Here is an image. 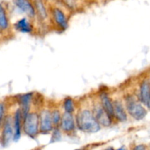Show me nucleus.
Instances as JSON below:
<instances>
[{"instance_id": "obj_15", "label": "nucleus", "mask_w": 150, "mask_h": 150, "mask_svg": "<svg viewBox=\"0 0 150 150\" xmlns=\"http://www.w3.org/2000/svg\"><path fill=\"white\" fill-rule=\"evenodd\" d=\"M15 28L18 32L23 33H31L33 30V26L29 20L26 18L20 19L15 23Z\"/></svg>"}, {"instance_id": "obj_12", "label": "nucleus", "mask_w": 150, "mask_h": 150, "mask_svg": "<svg viewBox=\"0 0 150 150\" xmlns=\"http://www.w3.org/2000/svg\"><path fill=\"white\" fill-rule=\"evenodd\" d=\"M32 93H27L22 95L19 97V104L21 105V111L22 117L23 118L26 117L29 111V108H30V104L32 102Z\"/></svg>"}, {"instance_id": "obj_7", "label": "nucleus", "mask_w": 150, "mask_h": 150, "mask_svg": "<svg viewBox=\"0 0 150 150\" xmlns=\"http://www.w3.org/2000/svg\"><path fill=\"white\" fill-rule=\"evenodd\" d=\"M53 21L59 29L64 30L68 27V22L66 15L59 7H53L51 10Z\"/></svg>"}, {"instance_id": "obj_9", "label": "nucleus", "mask_w": 150, "mask_h": 150, "mask_svg": "<svg viewBox=\"0 0 150 150\" xmlns=\"http://www.w3.org/2000/svg\"><path fill=\"white\" fill-rule=\"evenodd\" d=\"M13 137H14V131H13L12 120L10 117H8L4 124V128L1 135V144L3 146L8 145Z\"/></svg>"}, {"instance_id": "obj_3", "label": "nucleus", "mask_w": 150, "mask_h": 150, "mask_svg": "<svg viewBox=\"0 0 150 150\" xmlns=\"http://www.w3.org/2000/svg\"><path fill=\"white\" fill-rule=\"evenodd\" d=\"M125 103L127 112L134 120L140 121L145 118L147 114V111L133 97L127 96L125 98Z\"/></svg>"}, {"instance_id": "obj_20", "label": "nucleus", "mask_w": 150, "mask_h": 150, "mask_svg": "<svg viewBox=\"0 0 150 150\" xmlns=\"http://www.w3.org/2000/svg\"><path fill=\"white\" fill-rule=\"evenodd\" d=\"M62 134L60 133V130H59L58 127H54L53 130L52 136H51V142H58L61 139Z\"/></svg>"}, {"instance_id": "obj_10", "label": "nucleus", "mask_w": 150, "mask_h": 150, "mask_svg": "<svg viewBox=\"0 0 150 150\" xmlns=\"http://www.w3.org/2000/svg\"><path fill=\"white\" fill-rule=\"evenodd\" d=\"M140 100L146 108L150 109V82L144 80L140 86Z\"/></svg>"}, {"instance_id": "obj_17", "label": "nucleus", "mask_w": 150, "mask_h": 150, "mask_svg": "<svg viewBox=\"0 0 150 150\" xmlns=\"http://www.w3.org/2000/svg\"><path fill=\"white\" fill-rule=\"evenodd\" d=\"M9 23L4 7L0 4V29H7L8 28Z\"/></svg>"}, {"instance_id": "obj_23", "label": "nucleus", "mask_w": 150, "mask_h": 150, "mask_svg": "<svg viewBox=\"0 0 150 150\" xmlns=\"http://www.w3.org/2000/svg\"><path fill=\"white\" fill-rule=\"evenodd\" d=\"M134 149L137 150H143V149H146V147L144 146V145L141 144V145H139V146H136V147H134Z\"/></svg>"}, {"instance_id": "obj_18", "label": "nucleus", "mask_w": 150, "mask_h": 150, "mask_svg": "<svg viewBox=\"0 0 150 150\" xmlns=\"http://www.w3.org/2000/svg\"><path fill=\"white\" fill-rule=\"evenodd\" d=\"M63 108H64L65 112L73 114L75 111V104L73 99L70 98H65L64 103H63Z\"/></svg>"}, {"instance_id": "obj_19", "label": "nucleus", "mask_w": 150, "mask_h": 150, "mask_svg": "<svg viewBox=\"0 0 150 150\" xmlns=\"http://www.w3.org/2000/svg\"><path fill=\"white\" fill-rule=\"evenodd\" d=\"M62 114L59 110L56 109L51 111V118H52L53 125L54 127H58L60 125L62 120Z\"/></svg>"}, {"instance_id": "obj_13", "label": "nucleus", "mask_w": 150, "mask_h": 150, "mask_svg": "<svg viewBox=\"0 0 150 150\" xmlns=\"http://www.w3.org/2000/svg\"><path fill=\"white\" fill-rule=\"evenodd\" d=\"M114 106V117L119 122H125L127 119V114L124 106L120 100L113 101Z\"/></svg>"}, {"instance_id": "obj_6", "label": "nucleus", "mask_w": 150, "mask_h": 150, "mask_svg": "<svg viewBox=\"0 0 150 150\" xmlns=\"http://www.w3.org/2000/svg\"><path fill=\"white\" fill-rule=\"evenodd\" d=\"M76 122L73 117V114L67 113L64 111L62 116L61 122H60V128L63 132L66 133H73L76 129Z\"/></svg>"}, {"instance_id": "obj_21", "label": "nucleus", "mask_w": 150, "mask_h": 150, "mask_svg": "<svg viewBox=\"0 0 150 150\" xmlns=\"http://www.w3.org/2000/svg\"><path fill=\"white\" fill-rule=\"evenodd\" d=\"M64 5L69 9L73 10L77 6V0H62Z\"/></svg>"}, {"instance_id": "obj_11", "label": "nucleus", "mask_w": 150, "mask_h": 150, "mask_svg": "<svg viewBox=\"0 0 150 150\" xmlns=\"http://www.w3.org/2000/svg\"><path fill=\"white\" fill-rule=\"evenodd\" d=\"M33 3L36 16L40 21L42 22L45 21L48 18V13L44 0H34Z\"/></svg>"}, {"instance_id": "obj_24", "label": "nucleus", "mask_w": 150, "mask_h": 150, "mask_svg": "<svg viewBox=\"0 0 150 150\" xmlns=\"http://www.w3.org/2000/svg\"><path fill=\"white\" fill-rule=\"evenodd\" d=\"M149 82H150V79H149Z\"/></svg>"}, {"instance_id": "obj_5", "label": "nucleus", "mask_w": 150, "mask_h": 150, "mask_svg": "<svg viewBox=\"0 0 150 150\" xmlns=\"http://www.w3.org/2000/svg\"><path fill=\"white\" fill-rule=\"evenodd\" d=\"M94 116L95 117L96 120L100 123L101 126L103 127H109L111 125L112 122V118L108 114V113L105 111L103 108L102 105L99 103L95 104L92 110Z\"/></svg>"}, {"instance_id": "obj_22", "label": "nucleus", "mask_w": 150, "mask_h": 150, "mask_svg": "<svg viewBox=\"0 0 150 150\" xmlns=\"http://www.w3.org/2000/svg\"><path fill=\"white\" fill-rule=\"evenodd\" d=\"M4 106L2 103H0V126H1L3 118H4Z\"/></svg>"}, {"instance_id": "obj_8", "label": "nucleus", "mask_w": 150, "mask_h": 150, "mask_svg": "<svg viewBox=\"0 0 150 150\" xmlns=\"http://www.w3.org/2000/svg\"><path fill=\"white\" fill-rule=\"evenodd\" d=\"M13 3L21 11L26 13L31 18L36 16L34 3L31 0H13Z\"/></svg>"}, {"instance_id": "obj_1", "label": "nucleus", "mask_w": 150, "mask_h": 150, "mask_svg": "<svg viewBox=\"0 0 150 150\" xmlns=\"http://www.w3.org/2000/svg\"><path fill=\"white\" fill-rule=\"evenodd\" d=\"M76 127L83 133H95L100 130L101 125L94 116L92 111L81 110L76 115Z\"/></svg>"}, {"instance_id": "obj_14", "label": "nucleus", "mask_w": 150, "mask_h": 150, "mask_svg": "<svg viewBox=\"0 0 150 150\" xmlns=\"http://www.w3.org/2000/svg\"><path fill=\"white\" fill-rule=\"evenodd\" d=\"M23 120V117H22L21 111V109H18L15 114L14 117V137L13 140L18 141L20 139L21 136V121Z\"/></svg>"}, {"instance_id": "obj_16", "label": "nucleus", "mask_w": 150, "mask_h": 150, "mask_svg": "<svg viewBox=\"0 0 150 150\" xmlns=\"http://www.w3.org/2000/svg\"><path fill=\"white\" fill-rule=\"evenodd\" d=\"M100 103L103 108L108 113V115L113 119L114 117V106L113 102L106 93H103L100 95Z\"/></svg>"}, {"instance_id": "obj_4", "label": "nucleus", "mask_w": 150, "mask_h": 150, "mask_svg": "<svg viewBox=\"0 0 150 150\" xmlns=\"http://www.w3.org/2000/svg\"><path fill=\"white\" fill-rule=\"evenodd\" d=\"M51 112L48 109H43L40 114V133L47 134L54 130Z\"/></svg>"}, {"instance_id": "obj_2", "label": "nucleus", "mask_w": 150, "mask_h": 150, "mask_svg": "<svg viewBox=\"0 0 150 150\" xmlns=\"http://www.w3.org/2000/svg\"><path fill=\"white\" fill-rule=\"evenodd\" d=\"M23 121L25 134L32 139H35L40 133V114L36 112L29 113Z\"/></svg>"}]
</instances>
